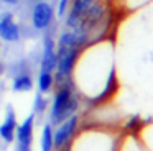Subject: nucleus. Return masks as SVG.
Listing matches in <instances>:
<instances>
[{
	"instance_id": "a211bd4d",
	"label": "nucleus",
	"mask_w": 153,
	"mask_h": 151,
	"mask_svg": "<svg viewBox=\"0 0 153 151\" xmlns=\"http://www.w3.org/2000/svg\"><path fill=\"white\" fill-rule=\"evenodd\" d=\"M30 2H33V3H35V2H41V0H30Z\"/></svg>"
},
{
	"instance_id": "423d86ee",
	"label": "nucleus",
	"mask_w": 153,
	"mask_h": 151,
	"mask_svg": "<svg viewBox=\"0 0 153 151\" xmlns=\"http://www.w3.org/2000/svg\"><path fill=\"white\" fill-rule=\"evenodd\" d=\"M0 39L5 43H18L22 39V25L15 21L12 12L0 13Z\"/></svg>"
},
{
	"instance_id": "0eeeda50",
	"label": "nucleus",
	"mask_w": 153,
	"mask_h": 151,
	"mask_svg": "<svg viewBox=\"0 0 153 151\" xmlns=\"http://www.w3.org/2000/svg\"><path fill=\"white\" fill-rule=\"evenodd\" d=\"M94 2H96V0H73V2L69 3L68 12H66V18H64L66 28H69V30L76 28V26L79 25L81 16L84 15V12H86Z\"/></svg>"
},
{
	"instance_id": "39448f33",
	"label": "nucleus",
	"mask_w": 153,
	"mask_h": 151,
	"mask_svg": "<svg viewBox=\"0 0 153 151\" xmlns=\"http://www.w3.org/2000/svg\"><path fill=\"white\" fill-rule=\"evenodd\" d=\"M36 115L30 113L15 130V140H17V151H33V130Z\"/></svg>"
},
{
	"instance_id": "4468645a",
	"label": "nucleus",
	"mask_w": 153,
	"mask_h": 151,
	"mask_svg": "<svg viewBox=\"0 0 153 151\" xmlns=\"http://www.w3.org/2000/svg\"><path fill=\"white\" fill-rule=\"evenodd\" d=\"M137 121H138V118H137V117H133V118H132V120H130V121H128V123H127V125H125V128H128V130H132V128H135V125H137Z\"/></svg>"
},
{
	"instance_id": "f8f14e48",
	"label": "nucleus",
	"mask_w": 153,
	"mask_h": 151,
	"mask_svg": "<svg viewBox=\"0 0 153 151\" xmlns=\"http://www.w3.org/2000/svg\"><path fill=\"white\" fill-rule=\"evenodd\" d=\"M48 107H50V100L46 98V95H45V94H40V92H38V94L35 95L33 113H35V115H43L45 112L48 110Z\"/></svg>"
},
{
	"instance_id": "7ed1b4c3",
	"label": "nucleus",
	"mask_w": 153,
	"mask_h": 151,
	"mask_svg": "<svg viewBox=\"0 0 153 151\" xmlns=\"http://www.w3.org/2000/svg\"><path fill=\"white\" fill-rule=\"evenodd\" d=\"M77 125H79V117L74 113V115H71L69 118H66L64 121H61L59 125H56V128H53V146H54V150L69 144V141L73 140L74 133L77 131Z\"/></svg>"
},
{
	"instance_id": "9d476101",
	"label": "nucleus",
	"mask_w": 153,
	"mask_h": 151,
	"mask_svg": "<svg viewBox=\"0 0 153 151\" xmlns=\"http://www.w3.org/2000/svg\"><path fill=\"white\" fill-rule=\"evenodd\" d=\"M36 87H38V92H40V94L46 95L48 92H51V89L54 87L53 72L40 69V71H38V77H36Z\"/></svg>"
},
{
	"instance_id": "ddd939ff",
	"label": "nucleus",
	"mask_w": 153,
	"mask_h": 151,
	"mask_svg": "<svg viewBox=\"0 0 153 151\" xmlns=\"http://www.w3.org/2000/svg\"><path fill=\"white\" fill-rule=\"evenodd\" d=\"M69 3H71V0H58V8H56L58 16H64V15H66L68 8H69Z\"/></svg>"
},
{
	"instance_id": "f03ea898",
	"label": "nucleus",
	"mask_w": 153,
	"mask_h": 151,
	"mask_svg": "<svg viewBox=\"0 0 153 151\" xmlns=\"http://www.w3.org/2000/svg\"><path fill=\"white\" fill-rule=\"evenodd\" d=\"M30 21H31V28L35 31H46L48 28H51L54 21L53 5L45 2V0L35 2L30 12Z\"/></svg>"
},
{
	"instance_id": "dca6fc26",
	"label": "nucleus",
	"mask_w": 153,
	"mask_h": 151,
	"mask_svg": "<svg viewBox=\"0 0 153 151\" xmlns=\"http://www.w3.org/2000/svg\"><path fill=\"white\" fill-rule=\"evenodd\" d=\"M5 71H7V67H5V64H4V62L0 61V76L4 74V72H5Z\"/></svg>"
},
{
	"instance_id": "2eb2a0df",
	"label": "nucleus",
	"mask_w": 153,
	"mask_h": 151,
	"mask_svg": "<svg viewBox=\"0 0 153 151\" xmlns=\"http://www.w3.org/2000/svg\"><path fill=\"white\" fill-rule=\"evenodd\" d=\"M0 2H4V3H7V5H17L20 0H0Z\"/></svg>"
},
{
	"instance_id": "20e7f679",
	"label": "nucleus",
	"mask_w": 153,
	"mask_h": 151,
	"mask_svg": "<svg viewBox=\"0 0 153 151\" xmlns=\"http://www.w3.org/2000/svg\"><path fill=\"white\" fill-rule=\"evenodd\" d=\"M104 16H105V8H104L102 3L96 0V2L84 12V15L81 16V20H79V25H77L76 28L82 30V31H86L89 36H92L94 30H97V26L102 25Z\"/></svg>"
},
{
	"instance_id": "9b49d317",
	"label": "nucleus",
	"mask_w": 153,
	"mask_h": 151,
	"mask_svg": "<svg viewBox=\"0 0 153 151\" xmlns=\"http://www.w3.org/2000/svg\"><path fill=\"white\" fill-rule=\"evenodd\" d=\"M40 148L41 151H53V125L48 121L41 128V138H40Z\"/></svg>"
},
{
	"instance_id": "6e6552de",
	"label": "nucleus",
	"mask_w": 153,
	"mask_h": 151,
	"mask_svg": "<svg viewBox=\"0 0 153 151\" xmlns=\"http://www.w3.org/2000/svg\"><path fill=\"white\" fill-rule=\"evenodd\" d=\"M15 130H17V115L10 104L5 107V118L0 123V138L5 143H12L15 140Z\"/></svg>"
},
{
	"instance_id": "1a4fd4ad",
	"label": "nucleus",
	"mask_w": 153,
	"mask_h": 151,
	"mask_svg": "<svg viewBox=\"0 0 153 151\" xmlns=\"http://www.w3.org/2000/svg\"><path fill=\"white\" fill-rule=\"evenodd\" d=\"M33 72H20V74L12 76V90L13 92H30L33 90Z\"/></svg>"
},
{
	"instance_id": "f257e3e1",
	"label": "nucleus",
	"mask_w": 153,
	"mask_h": 151,
	"mask_svg": "<svg viewBox=\"0 0 153 151\" xmlns=\"http://www.w3.org/2000/svg\"><path fill=\"white\" fill-rule=\"evenodd\" d=\"M50 104V123L54 127L76 113L81 105V100L71 79L56 85V92Z\"/></svg>"
},
{
	"instance_id": "f3484780",
	"label": "nucleus",
	"mask_w": 153,
	"mask_h": 151,
	"mask_svg": "<svg viewBox=\"0 0 153 151\" xmlns=\"http://www.w3.org/2000/svg\"><path fill=\"white\" fill-rule=\"evenodd\" d=\"M56 151H69V146H63V148H58Z\"/></svg>"
}]
</instances>
